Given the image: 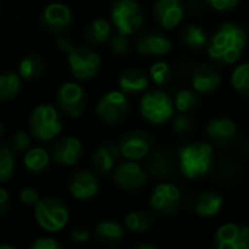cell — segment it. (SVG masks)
<instances>
[{
    "label": "cell",
    "instance_id": "cell-1",
    "mask_svg": "<svg viewBox=\"0 0 249 249\" xmlns=\"http://www.w3.org/2000/svg\"><path fill=\"white\" fill-rule=\"evenodd\" d=\"M247 42L248 34L242 25L225 22L214 31L207 45V54L214 63L231 66L241 60Z\"/></svg>",
    "mask_w": 249,
    "mask_h": 249
},
{
    "label": "cell",
    "instance_id": "cell-2",
    "mask_svg": "<svg viewBox=\"0 0 249 249\" xmlns=\"http://www.w3.org/2000/svg\"><path fill=\"white\" fill-rule=\"evenodd\" d=\"M177 156L179 172L191 181L209 175L214 165L213 146L204 142H194L179 147Z\"/></svg>",
    "mask_w": 249,
    "mask_h": 249
},
{
    "label": "cell",
    "instance_id": "cell-3",
    "mask_svg": "<svg viewBox=\"0 0 249 249\" xmlns=\"http://www.w3.org/2000/svg\"><path fill=\"white\" fill-rule=\"evenodd\" d=\"M28 127L34 139L39 142H51L60 136L63 130V121L55 107L50 104H41L31 111Z\"/></svg>",
    "mask_w": 249,
    "mask_h": 249
},
{
    "label": "cell",
    "instance_id": "cell-4",
    "mask_svg": "<svg viewBox=\"0 0 249 249\" xmlns=\"http://www.w3.org/2000/svg\"><path fill=\"white\" fill-rule=\"evenodd\" d=\"M139 111L142 118L149 124L162 125L174 118L175 102L166 92L160 89H152L142 96Z\"/></svg>",
    "mask_w": 249,
    "mask_h": 249
},
{
    "label": "cell",
    "instance_id": "cell-5",
    "mask_svg": "<svg viewBox=\"0 0 249 249\" xmlns=\"http://www.w3.org/2000/svg\"><path fill=\"white\" fill-rule=\"evenodd\" d=\"M34 209L38 226L48 233L63 231L70 220V210L67 204L57 197H44Z\"/></svg>",
    "mask_w": 249,
    "mask_h": 249
},
{
    "label": "cell",
    "instance_id": "cell-6",
    "mask_svg": "<svg viewBox=\"0 0 249 249\" xmlns=\"http://www.w3.org/2000/svg\"><path fill=\"white\" fill-rule=\"evenodd\" d=\"M109 18L117 32L128 36L137 34L144 23V13L137 0H114Z\"/></svg>",
    "mask_w": 249,
    "mask_h": 249
},
{
    "label": "cell",
    "instance_id": "cell-7",
    "mask_svg": "<svg viewBox=\"0 0 249 249\" xmlns=\"http://www.w3.org/2000/svg\"><path fill=\"white\" fill-rule=\"evenodd\" d=\"M67 63L73 77L86 82L93 79L99 73L102 58L89 45H76L67 54Z\"/></svg>",
    "mask_w": 249,
    "mask_h": 249
},
{
    "label": "cell",
    "instance_id": "cell-8",
    "mask_svg": "<svg viewBox=\"0 0 249 249\" xmlns=\"http://www.w3.org/2000/svg\"><path fill=\"white\" fill-rule=\"evenodd\" d=\"M128 112L130 102L123 90H109L99 99L96 105L98 118L108 125H117L123 123Z\"/></svg>",
    "mask_w": 249,
    "mask_h": 249
},
{
    "label": "cell",
    "instance_id": "cell-9",
    "mask_svg": "<svg viewBox=\"0 0 249 249\" xmlns=\"http://www.w3.org/2000/svg\"><path fill=\"white\" fill-rule=\"evenodd\" d=\"M149 203L155 214L160 217H171L182 204V193L175 184L163 181L153 188Z\"/></svg>",
    "mask_w": 249,
    "mask_h": 249
},
{
    "label": "cell",
    "instance_id": "cell-10",
    "mask_svg": "<svg viewBox=\"0 0 249 249\" xmlns=\"http://www.w3.org/2000/svg\"><path fill=\"white\" fill-rule=\"evenodd\" d=\"M55 102L66 117L79 118L86 107V93L77 82H64L57 89Z\"/></svg>",
    "mask_w": 249,
    "mask_h": 249
},
{
    "label": "cell",
    "instance_id": "cell-11",
    "mask_svg": "<svg viewBox=\"0 0 249 249\" xmlns=\"http://www.w3.org/2000/svg\"><path fill=\"white\" fill-rule=\"evenodd\" d=\"M39 20L47 32L54 35H63L71 29L74 16L73 10L67 4L54 1L42 9Z\"/></svg>",
    "mask_w": 249,
    "mask_h": 249
},
{
    "label": "cell",
    "instance_id": "cell-12",
    "mask_svg": "<svg viewBox=\"0 0 249 249\" xmlns=\"http://www.w3.org/2000/svg\"><path fill=\"white\" fill-rule=\"evenodd\" d=\"M149 171L142 166L139 160H127L120 163L114 172V184L123 191H136L143 188L149 182Z\"/></svg>",
    "mask_w": 249,
    "mask_h": 249
},
{
    "label": "cell",
    "instance_id": "cell-13",
    "mask_svg": "<svg viewBox=\"0 0 249 249\" xmlns=\"http://www.w3.org/2000/svg\"><path fill=\"white\" fill-rule=\"evenodd\" d=\"M121 156L127 160H142L152 153L153 139L146 130H130L118 142Z\"/></svg>",
    "mask_w": 249,
    "mask_h": 249
},
{
    "label": "cell",
    "instance_id": "cell-14",
    "mask_svg": "<svg viewBox=\"0 0 249 249\" xmlns=\"http://www.w3.org/2000/svg\"><path fill=\"white\" fill-rule=\"evenodd\" d=\"M217 249H249V226L241 223H225L214 233Z\"/></svg>",
    "mask_w": 249,
    "mask_h": 249
},
{
    "label": "cell",
    "instance_id": "cell-15",
    "mask_svg": "<svg viewBox=\"0 0 249 249\" xmlns=\"http://www.w3.org/2000/svg\"><path fill=\"white\" fill-rule=\"evenodd\" d=\"M153 16L160 28L171 31L182 22L185 16V3L182 0H155Z\"/></svg>",
    "mask_w": 249,
    "mask_h": 249
},
{
    "label": "cell",
    "instance_id": "cell-16",
    "mask_svg": "<svg viewBox=\"0 0 249 249\" xmlns=\"http://www.w3.org/2000/svg\"><path fill=\"white\" fill-rule=\"evenodd\" d=\"M70 194L80 201L92 200L99 193V181L96 175L85 168L76 169L69 178Z\"/></svg>",
    "mask_w": 249,
    "mask_h": 249
},
{
    "label": "cell",
    "instance_id": "cell-17",
    "mask_svg": "<svg viewBox=\"0 0 249 249\" xmlns=\"http://www.w3.org/2000/svg\"><path fill=\"white\" fill-rule=\"evenodd\" d=\"M136 50L146 57H160L171 53L172 41L159 31H143L136 38Z\"/></svg>",
    "mask_w": 249,
    "mask_h": 249
},
{
    "label": "cell",
    "instance_id": "cell-18",
    "mask_svg": "<svg viewBox=\"0 0 249 249\" xmlns=\"http://www.w3.org/2000/svg\"><path fill=\"white\" fill-rule=\"evenodd\" d=\"M50 153H51L53 160L57 165H61V166H73L82 158V153H83L82 142L77 137H73V136L60 137L51 146Z\"/></svg>",
    "mask_w": 249,
    "mask_h": 249
},
{
    "label": "cell",
    "instance_id": "cell-19",
    "mask_svg": "<svg viewBox=\"0 0 249 249\" xmlns=\"http://www.w3.org/2000/svg\"><path fill=\"white\" fill-rule=\"evenodd\" d=\"M206 134L216 146L229 147L235 143L238 134V125L231 118L216 117L206 124Z\"/></svg>",
    "mask_w": 249,
    "mask_h": 249
},
{
    "label": "cell",
    "instance_id": "cell-20",
    "mask_svg": "<svg viewBox=\"0 0 249 249\" xmlns=\"http://www.w3.org/2000/svg\"><path fill=\"white\" fill-rule=\"evenodd\" d=\"M191 85L194 90H197L201 95L214 93L222 85V76L214 66L209 63H200L193 70Z\"/></svg>",
    "mask_w": 249,
    "mask_h": 249
},
{
    "label": "cell",
    "instance_id": "cell-21",
    "mask_svg": "<svg viewBox=\"0 0 249 249\" xmlns=\"http://www.w3.org/2000/svg\"><path fill=\"white\" fill-rule=\"evenodd\" d=\"M146 168L153 178L166 179V178H171L175 175L178 165L175 162L174 155L169 150L158 149L147 156Z\"/></svg>",
    "mask_w": 249,
    "mask_h": 249
},
{
    "label": "cell",
    "instance_id": "cell-22",
    "mask_svg": "<svg viewBox=\"0 0 249 249\" xmlns=\"http://www.w3.org/2000/svg\"><path fill=\"white\" fill-rule=\"evenodd\" d=\"M121 158V152L118 144L114 143H104L101 144L90 156V165L95 172L98 174H111L117 168V162Z\"/></svg>",
    "mask_w": 249,
    "mask_h": 249
},
{
    "label": "cell",
    "instance_id": "cell-23",
    "mask_svg": "<svg viewBox=\"0 0 249 249\" xmlns=\"http://www.w3.org/2000/svg\"><path fill=\"white\" fill-rule=\"evenodd\" d=\"M149 85H150V76H147L143 70L136 67L125 69L118 77L120 90H123L127 96L146 92L149 89Z\"/></svg>",
    "mask_w": 249,
    "mask_h": 249
},
{
    "label": "cell",
    "instance_id": "cell-24",
    "mask_svg": "<svg viewBox=\"0 0 249 249\" xmlns=\"http://www.w3.org/2000/svg\"><path fill=\"white\" fill-rule=\"evenodd\" d=\"M196 213L203 219H210L217 216L223 209V197L212 190L201 191L194 203Z\"/></svg>",
    "mask_w": 249,
    "mask_h": 249
},
{
    "label": "cell",
    "instance_id": "cell-25",
    "mask_svg": "<svg viewBox=\"0 0 249 249\" xmlns=\"http://www.w3.org/2000/svg\"><path fill=\"white\" fill-rule=\"evenodd\" d=\"M112 23H109L107 19L102 18H96L92 22H89L83 31V36L85 39L92 44V45H101L104 42H107L108 39H111L112 36Z\"/></svg>",
    "mask_w": 249,
    "mask_h": 249
},
{
    "label": "cell",
    "instance_id": "cell-26",
    "mask_svg": "<svg viewBox=\"0 0 249 249\" xmlns=\"http://www.w3.org/2000/svg\"><path fill=\"white\" fill-rule=\"evenodd\" d=\"M51 159V153L44 147H31L25 152L23 166L31 174H42L48 169Z\"/></svg>",
    "mask_w": 249,
    "mask_h": 249
},
{
    "label": "cell",
    "instance_id": "cell-27",
    "mask_svg": "<svg viewBox=\"0 0 249 249\" xmlns=\"http://www.w3.org/2000/svg\"><path fill=\"white\" fill-rule=\"evenodd\" d=\"M44 70H45L44 60L39 54H35V53L25 55L19 61V66H18V73L22 76L23 80H28V82L38 80L42 76Z\"/></svg>",
    "mask_w": 249,
    "mask_h": 249
},
{
    "label": "cell",
    "instance_id": "cell-28",
    "mask_svg": "<svg viewBox=\"0 0 249 249\" xmlns=\"http://www.w3.org/2000/svg\"><path fill=\"white\" fill-rule=\"evenodd\" d=\"M95 235L99 242L105 245H117L124 238V228L114 220H102L95 229Z\"/></svg>",
    "mask_w": 249,
    "mask_h": 249
},
{
    "label": "cell",
    "instance_id": "cell-29",
    "mask_svg": "<svg viewBox=\"0 0 249 249\" xmlns=\"http://www.w3.org/2000/svg\"><path fill=\"white\" fill-rule=\"evenodd\" d=\"M22 89V76L19 73L4 70L0 73V101L7 102L13 99Z\"/></svg>",
    "mask_w": 249,
    "mask_h": 249
},
{
    "label": "cell",
    "instance_id": "cell-30",
    "mask_svg": "<svg viewBox=\"0 0 249 249\" xmlns=\"http://www.w3.org/2000/svg\"><path fill=\"white\" fill-rule=\"evenodd\" d=\"M181 42L190 50H201L209 45V35L207 32L198 25H187L181 31Z\"/></svg>",
    "mask_w": 249,
    "mask_h": 249
},
{
    "label": "cell",
    "instance_id": "cell-31",
    "mask_svg": "<svg viewBox=\"0 0 249 249\" xmlns=\"http://www.w3.org/2000/svg\"><path fill=\"white\" fill-rule=\"evenodd\" d=\"M125 228L134 233H144L149 231L153 225V216L152 213L146 210H133L125 216Z\"/></svg>",
    "mask_w": 249,
    "mask_h": 249
},
{
    "label": "cell",
    "instance_id": "cell-32",
    "mask_svg": "<svg viewBox=\"0 0 249 249\" xmlns=\"http://www.w3.org/2000/svg\"><path fill=\"white\" fill-rule=\"evenodd\" d=\"M231 83L239 95L249 96V61L235 66L231 74Z\"/></svg>",
    "mask_w": 249,
    "mask_h": 249
},
{
    "label": "cell",
    "instance_id": "cell-33",
    "mask_svg": "<svg viewBox=\"0 0 249 249\" xmlns=\"http://www.w3.org/2000/svg\"><path fill=\"white\" fill-rule=\"evenodd\" d=\"M197 90H191V89H179L175 95V108L178 112H193L198 104H200V98L197 95Z\"/></svg>",
    "mask_w": 249,
    "mask_h": 249
},
{
    "label": "cell",
    "instance_id": "cell-34",
    "mask_svg": "<svg viewBox=\"0 0 249 249\" xmlns=\"http://www.w3.org/2000/svg\"><path fill=\"white\" fill-rule=\"evenodd\" d=\"M9 143L0 146V181L7 182L15 171V155Z\"/></svg>",
    "mask_w": 249,
    "mask_h": 249
},
{
    "label": "cell",
    "instance_id": "cell-35",
    "mask_svg": "<svg viewBox=\"0 0 249 249\" xmlns=\"http://www.w3.org/2000/svg\"><path fill=\"white\" fill-rule=\"evenodd\" d=\"M149 76L152 79V82L158 86H165L172 80L174 71L172 67L166 63V61H156L150 70H149Z\"/></svg>",
    "mask_w": 249,
    "mask_h": 249
},
{
    "label": "cell",
    "instance_id": "cell-36",
    "mask_svg": "<svg viewBox=\"0 0 249 249\" xmlns=\"http://www.w3.org/2000/svg\"><path fill=\"white\" fill-rule=\"evenodd\" d=\"M172 128L178 136L185 137V136L193 134V131L196 130V124H194V120L190 117V114L178 112V115L172 118Z\"/></svg>",
    "mask_w": 249,
    "mask_h": 249
},
{
    "label": "cell",
    "instance_id": "cell-37",
    "mask_svg": "<svg viewBox=\"0 0 249 249\" xmlns=\"http://www.w3.org/2000/svg\"><path fill=\"white\" fill-rule=\"evenodd\" d=\"M32 136V134H31ZM31 136L26 133V131H22V130H18L15 131L12 136H10V140H9V144L10 147L18 152V153H25L28 149H31Z\"/></svg>",
    "mask_w": 249,
    "mask_h": 249
},
{
    "label": "cell",
    "instance_id": "cell-38",
    "mask_svg": "<svg viewBox=\"0 0 249 249\" xmlns=\"http://www.w3.org/2000/svg\"><path fill=\"white\" fill-rule=\"evenodd\" d=\"M109 47H111V51L115 54V55H125L128 54L130 51V39H128V35H124V34H117V35H112L111 39H109Z\"/></svg>",
    "mask_w": 249,
    "mask_h": 249
},
{
    "label": "cell",
    "instance_id": "cell-39",
    "mask_svg": "<svg viewBox=\"0 0 249 249\" xmlns=\"http://www.w3.org/2000/svg\"><path fill=\"white\" fill-rule=\"evenodd\" d=\"M19 200L20 203H23L25 206H32L35 207L41 197H39V193L36 188H32V187H26V188H22L20 193H19Z\"/></svg>",
    "mask_w": 249,
    "mask_h": 249
},
{
    "label": "cell",
    "instance_id": "cell-40",
    "mask_svg": "<svg viewBox=\"0 0 249 249\" xmlns=\"http://www.w3.org/2000/svg\"><path fill=\"white\" fill-rule=\"evenodd\" d=\"M61 248V244L55 239V238H51V236H42V238H38L35 239L31 245L29 249H60Z\"/></svg>",
    "mask_w": 249,
    "mask_h": 249
},
{
    "label": "cell",
    "instance_id": "cell-41",
    "mask_svg": "<svg viewBox=\"0 0 249 249\" xmlns=\"http://www.w3.org/2000/svg\"><path fill=\"white\" fill-rule=\"evenodd\" d=\"M204 1L217 12H229L235 9L239 3V0H204Z\"/></svg>",
    "mask_w": 249,
    "mask_h": 249
},
{
    "label": "cell",
    "instance_id": "cell-42",
    "mask_svg": "<svg viewBox=\"0 0 249 249\" xmlns=\"http://www.w3.org/2000/svg\"><path fill=\"white\" fill-rule=\"evenodd\" d=\"M70 238H71L76 244H86V242H89V239H90V232H89V229H88L86 226L79 225V226H76V228L71 231Z\"/></svg>",
    "mask_w": 249,
    "mask_h": 249
},
{
    "label": "cell",
    "instance_id": "cell-43",
    "mask_svg": "<svg viewBox=\"0 0 249 249\" xmlns=\"http://www.w3.org/2000/svg\"><path fill=\"white\" fill-rule=\"evenodd\" d=\"M76 45L70 41V38H67V36H64V35H58V38L55 39V48L58 50V51H61V53H64V54H69L73 48H74Z\"/></svg>",
    "mask_w": 249,
    "mask_h": 249
},
{
    "label": "cell",
    "instance_id": "cell-44",
    "mask_svg": "<svg viewBox=\"0 0 249 249\" xmlns=\"http://www.w3.org/2000/svg\"><path fill=\"white\" fill-rule=\"evenodd\" d=\"M10 207V197L4 188H0V216H4Z\"/></svg>",
    "mask_w": 249,
    "mask_h": 249
},
{
    "label": "cell",
    "instance_id": "cell-45",
    "mask_svg": "<svg viewBox=\"0 0 249 249\" xmlns=\"http://www.w3.org/2000/svg\"><path fill=\"white\" fill-rule=\"evenodd\" d=\"M136 248L137 249H156L158 247H156V245H153V244H139Z\"/></svg>",
    "mask_w": 249,
    "mask_h": 249
}]
</instances>
